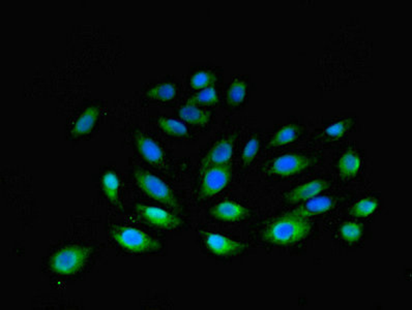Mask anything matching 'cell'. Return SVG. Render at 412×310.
Masks as SVG:
<instances>
[{"mask_svg": "<svg viewBox=\"0 0 412 310\" xmlns=\"http://www.w3.org/2000/svg\"><path fill=\"white\" fill-rule=\"evenodd\" d=\"M248 91V82L244 79H234L228 87L227 93H226V101H227L228 105H233V107L242 105L244 99H246Z\"/></svg>", "mask_w": 412, "mask_h": 310, "instance_id": "18", "label": "cell"}, {"mask_svg": "<svg viewBox=\"0 0 412 310\" xmlns=\"http://www.w3.org/2000/svg\"><path fill=\"white\" fill-rule=\"evenodd\" d=\"M93 249L81 244H70L56 250L48 258V269L59 276H70L82 271L88 265Z\"/></svg>", "mask_w": 412, "mask_h": 310, "instance_id": "2", "label": "cell"}, {"mask_svg": "<svg viewBox=\"0 0 412 310\" xmlns=\"http://www.w3.org/2000/svg\"><path fill=\"white\" fill-rule=\"evenodd\" d=\"M379 203L376 198L373 196L362 198L357 200L355 204L352 205L349 208V214L351 216L364 218V217L371 216L375 211L378 209Z\"/></svg>", "mask_w": 412, "mask_h": 310, "instance_id": "23", "label": "cell"}, {"mask_svg": "<svg viewBox=\"0 0 412 310\" xmlns=\"http://www.w3.org/2000/svg\"><path fill=\"white\" fill-rule=\"evenodd\" d=\"M302 128L295 123L285 124L277 128L269 138V148H279L295 142L300 138Z\"/></svg>", "mask_w": 412, "mask_h": 310, "instance_id": "16", "label": "cell"}, {"mask_svg": "<svg viewBox=\"0 0 412 310\" xmlns=\"http://www.w3.org/2000/svg\"><path fill=\"white\" fill-rule=\"evenodd\" d=\"M134 177L139 187L145 194L174 210H179V203L171 188L159 177L139 167L134 169Z\"/></svg>", "mask_w": 412, "mask_h": 310, "instance_id": "4", "label": "cell"}, {"mask_svg": "<svg viewBox=\"0 0 412 310\" xmlns=\"http://www.w3.org/2000/svg\"><path fill=\"white\" fill-rule=\"evenodd\" d=\"M177 95V87L171 82L159 83L146 92L147 99L157 101H170Z\"/></svg>", "mask_w": 412, "mask_h": 310, "instance_id": "22", "label": "cell"}, {"mask_svg": "<svg viewBox=\"0 0 412 310\" xmlns=\"http://www.w3.org/2000/svg\"><path fill=\"white\" fill-rule=\"evenodd\" d=\"M354 120L352 118H344L329 124L323 130V138L328 141H337L343 138L349 132L353 126Z\"/></svg>", "mask_w": 412, "mask_h": 310, "instance_id": "20", "label": "cell"}, {"mask_svg": "<svg viewBox=\"0 0 412 310\" xmlns=\"http://www.w3.org/2000/svg\"><path fill=\"white\" fill-rule=\"evenodd\" d=\"M311 223L302 217L286 215L275 219L265 227L263 240L273 245H292L306 239L310 235Z\"/></svg>", "mask_w": 412, "mask_h": 310, "instance_id": "1", "label": "cell"}, {"mask_svg": "<svg viewBox=\"0 0 412 310\" xmlns=\"http://www.w3.org/2000/svg\"><path fill=\"white\" fill-rule=\"evenodd\" d=\"M219 101V93L215 86L207 87V88L201 89L198 92L193 95L190 101L200 105H215Z\"/></svg>", "mask_w": 412, "mask_h": 310, "instance_id": "27", "label": "cell"}, {"mask_svg": "<svg viewBox=\"0 0 412 310\" xmlns=\"http://www.w3.org/2000/svg\"><path fill=\"white\" fill-rule=\"evenodd\" d=\"M178 115L184 121L192 125L205 126L210 121V114L190 101L180 107Z\"/></svg>", "mask_w": 412, "mask_h": 310, "instance_id": "17", "label": "cell"}, {"mask_svg": "<svg viewBox=\"0 0 412 310\" xmlns=\"http://www.w3.org/2000/svg\"><path fill=\"white\" fill-rule=\"evenodd\" d=\"M217 76L210 70H199L195 72L190 79V85L195 90H201V89L207 88V87L213 86Z\"/></svg>", "mask_w": 412, "mask_h": 310, "instance_id": "25", "label": "cell"}, {"mask_svg": "<svg viewBox=\"0 0 412 310\" xmlns=\"http://www.w3.org/2000/svg\"><path fill=\"white\" fill-rule=\"evenodd\" d=\"M134 138L135 145L145 161L155 167L164 165L165 155H164L163 149L153 138L147 136L144 132H137Z\"/></svg>", "mask_w": 412, "mask_h": 310, "instance_id": "12", "label": "cell"}, {"mask_svg": "<svg viewBox=\"0 0 412 310\" xmlns=\"http://www.w3.org/2000/svg\"><path fill=\"white\" fill-rule=\"evenodd\" d=\"M337 233L343 241L351 244L356 243L362 239V235H364V227L355 221H348L340 227Z\"/></svg>", "mask_w": 412, "mask_h": 310, "instance_id": "24", "label": "cell"}, {"mask_svg": "<svg viewBox=\"0 0 412 310\" xmlns=\"http://www.w3.org/2000/svg\"><path fill=\"white\" fill-rule=\"evenodd\" d=\"M101 187L110 202L116 204L119 198L120 180L117 174L112 169H108L101 177Z\"/></svg>", "mask_w": 412, "mask_h": 310, "instance_id": "21", "label": "cell"}, {"mask_svg": "<svg viewBox=\"0 0 412 310\" xmlns=\"http://www.w3.org/2000/svg\"><path fill=\"white\" fill-rule=\"evenodd\" d=\"M231 179L229 165H215L201 172L200 194L203 198H210L219 194Z\"/></svg>", "mask_w": 412, "mask_h": 310, "instance_id": "6", "label": "cell"}, {"mask_svg": "<svg viewBox=\"0 0 412 310\" xmlns=\"http://www.w3.org/2000/svg\"><path fill=\"white\" fill-rule=\"evenodd\" d=\"M200 236L205 247L215 256L229 258L240 254L246 248V244L242 242L236 241L221 234L202 231Z\"/></svg>", "mask_w": 412, "mask_h": 310, "instance_id": "8", "label": "cell"}, {"mask_svg": "<svg viewBox=\"0 0 412 310\" xmlns=\"http://www.w3.org/2000/svg\"><path fill=\"white\" fill-rule=\"evenodd\" d=\"M157 126L161 132L174 138H184L190 136L186 124L174 118H159L157 120Z\"/></svg>", "mask_w": 412, "mask_h": 310, "instance_id": "19", "label": "cell"}, {"mask_svg": "<svg viewBox=\"0 0 412 310\" xmlns=\"http://www.w3.org/2000/svg\"><path fill=\"white\" fill-rule=\"evenodd\" d=\"M362 167V158L357 151L353 149L342 153L337 159V169L339 175L344 179H351L360 174Z\"/></svg>", "mask_w": 412, "mask_h": 310, "instance_id": "14", "label": "cell"}, {"mask_svg": "<svg viewBox=\"0 0 412 310\" xmlns=\"http://www.w3.org/2000/svg\"><path fill=\"white\" fill-rule=\"evenodd\" d=\"M99 116V107L97 105H92L86 107L80 115L78 116L72 124L70 134L74 136H84L89 134L95 127Z\"/></svg>", "mask_w": 412, "mask_h": 310, "instance_id": "15", "label": "cell"}, {"mask_svg": "<svg viewBox=\"0 0 412 310\" xmlns=\"http://www.w3.org/2000/svg\"><path fill=\"white\" fill-rule=\"evenodd\" d=\"M211 216L224 223H237L248 215V209L234 200H223L211 207Z\"/></svg>", "mask_w": 412, "mask_h": 310, "instance_id": "13", "label": "cell"}, {"mask_svg": "<svg viewBox=\"0 0 412 310\" xmlns=\"http://www.w3.org/2000/svg\"><path fill=\"white\" fill-rule=\"evenodd\" d=\"M110 236L121 249L130 254H150L161 248L159 240L137 227L114 225L110 229Z\"/></svg>", "mask_w": 412, "mask_h": 310, "instance_id": "3", "label": "cell"}, {"mask_svg": "<svg viewBox=\"0 0 412 310\" xmlns=\"http://www.w3.org/2000/svg\"><path fill=\"white\" fill-rule=\"evenodd\" d=\"M261 141L258 136H251L248 142L244 144L242 152V161L244 165L248 167L256 158L258 155L259 150H260Z\"/></svg>", "mask_w": 412, "mask_h": 310, "instance_id": "26", "label": "cell"}, {"mask_svg": "<svg viewBox=\"0 0 412 310\" xmlns=\"http://www.w3.org/2000/svg\"><path fill=\"white\" fill-rule=\"evenodd\" d=\"M329 186H331V183L327 180H311V181L295 186L289 192H286L284 198L287 204H300V203L306 202L315 196H320Z\"/></svg>", "mask_w": 412, "mask_h": 310, "instance_id": "10", "label": "cell"}, {"mask_svg": "<svg viewBox=\"0 0 412 310\" xmlns=\"http://www.w3.org/2000/svg\"><path fill=\"white\" fill-rule=\"evenodd\" d=\"M335 205H337V200H335L333 196H317L306 200V202L300 203V206L292 210L290 215L302 217V218H308V217L314 216V215H320L328 212L329 210L335 208Z\"/></svg>", "mask_w": 412, "mask_h": 310, "instance_id": "11", "label": "cell"}, {"mask_svg": "<svg viewBox=\"0 0 412 310\" xmlns=\"http://www.w3.org/2000/svg\"><path fill=\"white\" fill-rule=\"evenodd\" d=\"M136 213L142 220L157 229L164 231H174L179 229L182 219L173 213L159 208V207L148 206L145 204L136 205Z\"/></svg>", "mask_w": 412, "mask_h": 310, "instance_id": "7", "label": "cell"}, {"mask_svg": "<svg viewBox=\"0 0 412 310\" xmlns=\"http://www.w3.org/2000/svg\"><path fill=\"white\" fill-rule=\"evenodd\" d=\"M234 153L233 136H225L217 141L201 161L200 172L215 165H229Z\"/></svg>", "mask_w": 412, "mask_h": 310, "instance_id": "9", "label": "cell"}, {"mask_svg": "<svg viewBox=\"0 0 412 310\" xmlns=\"http://www.w3.org/2000/svg\"><path fill=\"white\" fill-rule=\"evenodd\" d=\"M315 163L312 155L304 153H287L273 159L267 165L266 172L273 177L287 178L300 175Z\"/></svg>", "mask_w": 412, "mask_h": 310, "instance_id": "5", "label": "cell"}]
</instances>
